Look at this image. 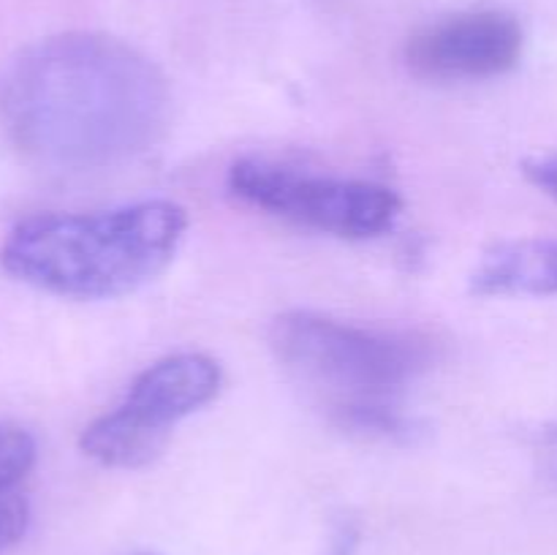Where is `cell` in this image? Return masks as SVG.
I'll return each mask as SVG.
<instances>
[{"label": "cell", "mask_w": 557, "mask_h": 555, "mask_svg": "<svg viewBox=\"0 0 557 555\" xmlns=\"http://www.w3.org/2000/svg\"><path fill=\"white\" fill-rule=\"evenodd\" d=\"M136 555H152V553H136Z\"/></svg>", "instance_id": "cell-13"}, {"label": "cell", "mask_w": 557, "mask_h": 555, "mask_svg": "<svg viewBox=\"0 0 557 555\" xmlns=\"http://www.w3.org/2000/svg\"><path fill=\"white\" fill-rule=\"evenodd\" d=\"M228 190L253 210L337 239H373L392 232L403 212L395 188L362 177L321 174L270 158H239Z\"/></svg>", "instance_id": "cell-5"}, {"label": "cell", "mask_w": 557, "mask_h": 555, "mask_svg": "<svg viewBox=\"0 0 557 555\" xmlns=\"http://www.w3.org/2000/svg\"><path fill=\"white\" fill-rule=\"evenodd\" d=\"M27 528H30V504L25 493L14 490V493L0 495V553L22 542Z\"/></svg>", "instance_id": "cell-10"}, {"label": "cell", "mask_w": 557, "mask_h": 555, "mask_svg": "<svg viewBox=\"0 0 557 555\" xmlns=\"http://www.w3.org/2000/svg\"><path fill=\"white\" fill-rule=\"evenodd\" d=\"M223 390V368L201 351H180L147 365L114 408L82 430L92 462L117 471L145 468L166 449L169 435Z\"/></svg>", "instance_id": "cell-4"}, {"label": "cell", "mask_w": 557, "mask_h": 555, "mask_svg": "<svg viewBox=\"0 0 557 555\" xmlns=\"http://www.w3.org/2000/svg\"><path fill=\"white\" fill-rule=\"evenodd\" d=\"M525 52V27L506 9H466L419 27L403 49L408 71L424 82L462 85L506 76Z\"/></svg>", "instance_id": "cell-6"}, {"label": "cell", "mask_w": 557, "mask_h": 555, "mask_svg": "<svg viewBox=\"0 0 557 555\" xmlns=\"http://www.w3.org/2000/svg\"><path fill=\"white\" fill-rule=\"evenodd\" d=\"M277 359L330 397V406L357 400H400L430 370L428 337L384 326L354 324L315 310H286L272 321Z\"/></svg>", "instance_id": "cell-3"}, {"label": "cell", "mask_w": 557, "mask_h": 555, "mask_svg": "<svg viewBox=\"0 0 557 555\" xmlns=\"http://www.w3.org/2000/svg\"><path fill=\"white\" fill-rule=\"evenodd\" d=\"M172 92L134 44L69 30L27 44L0 76V125L49 172H98L145 156L166 134Z\"/></svg>", "instance_id": "cell-1"}, {"label": "cell", "mask_w": 557, "mask_h": 555, "mask_svg": "<svg viewBox=\"0 0 557 555\" xmlns=\"http://www.w3.org/2000/svg\"><path fill=\"white\" fill-rule=\"evenodd\" d=\"M536 457L544 477L557 484V417L549 419L536 435Z\"/></svg>", "instance_id": "cell-12"}, {"label": "cell", "mask_w": 557, "mask_h": 555, "mask_svg": "<svg viewBox=\"0 0 557 555\" xmlns=\"http://www.w3.org/2000/svg\"><path fill=\"white\" fill-rule=\"evenodd\" d=\"M476 297H555L557 239L520 237L493 243L468 275Z\"/></svg>", "instance_id": "cell-7"}, {"label": "cell", "mask_w": 557, "mask_h": 555, "mask_svg": "<svg viewBox=\"0 0 557 555\" xmlns=\"http://www.w3.org/2000/svg\"><path fill=\"white\" fill-rule=\"evenodd\" d=\"M38 457L36 439L25 428L0 419V495L22 490Z\"/></svg>", "instance_id": "cell-9"}, {"label": "cell", "mask_w": 557, "mask_h": 555, "mask_svg": "<svg viewBox=\"0 0 557 555\" xmlns=\"http://www.w3.org/2000/svg\"><path fill=\"white\" fill-rule=\"evenodd\" d=\"M522 174L533 188L542 190L544 196L557 205V152H544V156H533L522 163Z\"/></svg>", "instance_id": "cell-11"}, {"label": "cell", "mask_w": 557, "mask_h": 555, "mask_svg": "<svg viewBox=\"0 0 557 555\" xmlns=\"http://www.w3.org/2000/svg\"><path fill=\"white\" fill-rule=\"evenodd\" d=\"M332 408V422L351 435L392 444H413L424 435L422 419L403 411L400 400H357L337 403Z\"/></svg>", "instance_id": "cell-8"}, {"label": "cell", "mask_w": 557, "mask_h": 555, "mask_svg": "<svg viewBox=\"0 0 557 555\" xmlns=\"http://www.w3.org/2000/svg\"><path fill=\"white\" fill-rule=\"evenodd\" d=\"M188 212L150 199L98 212H41L16 223L0 248L16 281L69 299H112L147 286L177 256Z\"/></svg>", "instance_id": "cell-2"}]
</instances>
